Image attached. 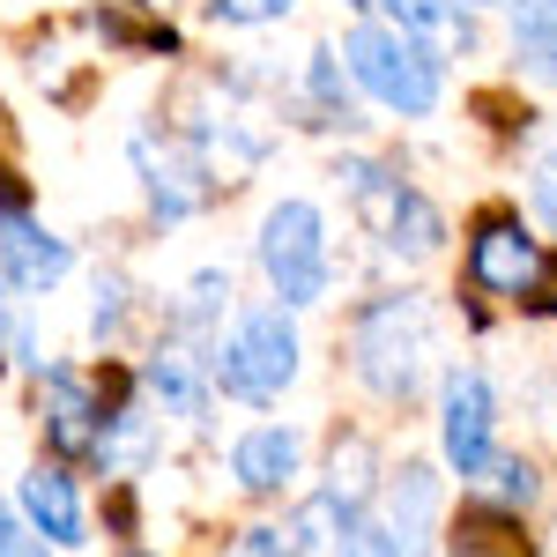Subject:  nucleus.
<instances>
[{"label": "nucleus", "instance_id": "24", "mask_svg": "<svg viewBox=\"0 0 557 557\" xmlns=\"http://www.w3.org/2000/svg\"><path fill=\"white\" fill-rule=\"evenodd\" d=\"M528 201H535V215L557 231V134L543 141V157L528 164Z\"/></svg>", "mask_w": 557, "mask_h": 557}, {"label": "nucleus", "instance_id": "1", "mask_svg": "<svg viewBox=\"0 0 557 557\" xmlns=\"http://www.w3.org/2000/svg\"><path fill=\"white\" fill-rule=\"evenodd\" d=\"M431 357H438V343H431V312L417 290H380L349 312V372L386 409H409L424 394Z\"/></svg>", "mask_w": 557, "mask_h": 557}, {"label": "nucleus", "instance_id": "16", "mask_svg": "<svg viewBox=\"0 0 557 557\" xmlns=\"http://www.w3.org/2000/svg\"><path fill=\"white\" fill-rule=\"evenodd\" d=\"M506 23H513L520 75L557 89V0H506Z\"/></svg>", "mask_w": 557, "mask_h": 557}, {"label": "nucleus", "instance_id": "8", "mask_svg": "<svg viewBox=\"0 0 557 557\" xmlns=\"http://www.w3.org/2000/svg\"><path fill=\"white\" fill-rule=\"evenodd\" d=\"M104 431H112V409L89 394V380H75L67 364L45 372V446L60 469L75 461H104Z\"/></svg>", "mask_w": 557, "mask_h": 557}, {"label": "nucleus", "instance_id": "25", "mask_svg": "<svg viewBox=\"0 0 557 557\" xmlns=\"http://www.w3.org/2000/svg\"><path fill=\"white\" fill-rule=\"evenodd\" d=\"M335 557H401V550H394V535L380 528V513H364V520H349V535L335 543Z\"/></svg>", "mask_w": 557, "mask_h": 557}, {"label": "nucleus", "instance_id": "2", "mask_svg": "<svg viewBox=\"0 0 557 557\" xmlns=\"http://www.w3.org/2000/svg\"><path fill=\"white\" fill-rule=\"evenodd\" d=\"M343 67L394 120H431L446 97V52L417 30H394V23H357L343 38Z\"/></svg>", "mask_w": 557, "mask_h": 557}, {"label": "nucleus", "instance_id": "21", "mask_svg": "<svg viewBox=\"0 0 557 557\" xmlns=\"http://www.w3.org/2000/svg\"><path fill=\"white\" fill-rule=\"evenodd\" d=\"M483 483H491V498H498V506H513V513H520V506H535V491H543V469H535L528 454H498Z\"/></svg>", "mask_w": 557, "mask_h": 557}, {"label": "nucleus", "instance_id": "3", "mask_svg": "<svg viewBox=\"0 0 557 557\" xmlns=\"http://www.w3.org/2000/svg\"><path fill=\"white\" fill-rule=\"evenodd\" d=\"M461 283L475 298L520 305V312H557V253L520 223V209H483L469 223Z\"/></svg>", "mask_w": 557, "mask_h": 557}, {"label": "nucleus", "instance_id": "26", "mask_svg": "<svg viewBox=\"0 0 557 557\" xmlns=\"http://www.w3.org/2000/svg\"><path fill=\"white\" fill-rule=\"evenodd\" d=\"M127 320V283L120 275H97V305H89V335H112Z\"/></svg>", "mask_w": 557, "mask_h": 557}, {"label": "nucleus", "instance_id": "22", "mask_svg": "<svg viewBox=\"0 0 557 557\" xmlns=\"http://www.w3.org/2000/svg\"><path fill=\"white\" fill-rule=\"evenodd\" d=\"M223 557H305V543L290 535V520L275 528V520H253V528H238L231 535V550Z\"/></svg>", "mask_w": 557, "mask_h": 557}, {"label": "nucleus", "instance_id": "28", "mask_svg": "<svg viewBox=\"0 0 557 557\" xmlns=\"http://www.w3.org/2000/svg\"><path fill=\"white\" fill-rule=\"evenodd\" d=\"M0 215H30V194H23V178L0 164Z\"/></svg>", "mask_w": 557, "mask_h": 557}, {"label": "nucleus", "instance_id": "18", "mask_svg": "<svg viewBox=\"0 0 557 557\" xmlns=\"http://www.w3.org/2000/svg\"><path fill=\"white\" fill-rule=\"evenodd\" d=\"M438 238H446V215H438V201H431L424 186H409L401 201H394V215H386L380 246L394 260H431L438 253Z\"/></svg>", "mask_w": 557, "mask_h": 557}, {"label": "nucleus", "instance_id": "7", "mask_svg": "<svg viewBox=\"0 0 557 557\" xmlns=\"http://www.w3.org/2000/svg\"><path fill=\"white\" fill-rule=\"evenodd\" d=\"M134 172H141V194H149V209L164 215V223H186L194 209H209L215 178H209V157L194 149V141H178V134H134Z\"/></svg>", "mask_w": 557, "mask_h": 557}, {"label": "nucleus", "instance_id": "30", "mask_svg": "<svg viewBox=\"0 0 557 557\" xmlns=\"http://www.w3.org/2000/svg\"><path fill=\"white\" fill-rule=\"evenodd\" d=\"M469 8H498V0H469Z\"/></svg>", "mask_w": 557, "mask_h": 557}, {"label": "nucleus", "instance_id": "12", "mask_svg": "<svg viewBox=\"0 0 557 557\" xmlns=\"http://www.w3.org/2000/svg\"><path fill=\"white\" fill-rule=\"evenodd\" d=\"M23 520L38 528L52 550H83V543H89V520H83V498H75V475L60 469V461H52V469L38 461V469L23 475Z\"/></svg>", "mask_w": 557, "mask_h": 557}, {"label": "nucleus", "instance_id": "20", "mask_svg": "<svg viewBox=\"0 0 557 557\" xmlns=\"http://www.w3.org/2000/svg\"><path fill=\"white\" fill-rule=\"evenodd\" d=\"M223 305H231V275H223V268H201V275L186 283V298H178L172 327L186 335V343H209L215 320H223Z\"/></svg>", "mask_w": 557, "mask_h": 557}, {"label": "nucleus", "instance_id": "11", "mask_svg": "<svg viewBox=\"0 0 557 557\" xmlns=\"http://www.w3.org/2000/svg\"><path fill=\"white\" fill-rule=\"evenodd\" d=\"M75 268V253H67V238H52V231H38L30 215H0V275L15 283V290H30V298H45L60 275Z\"/></svg>", "mask_w": 557, "mask_h": 557}, {"label": "nucleus", "instance_id": "4", "mask_svg": "<svg viewBox=\"0 0 557 557\" xmlns=\"http://www.w3.org/2000/svg\"><path fill=\"white\" fill-rule=\"evenodd\" d=\"M298 320H290V305H253V312H238V327L215 343V386L231 394V401H246V409H275L290 386H298Z\"/></svg>", "mask_w": 557, "mask_h": 557}, {"label": "nucleus", "instance_id": "23", "mask_svg": "<svg viewBox=\"0 0 557 557\" xmlns=\"http://www.w3.org/2000/svg\"><path fill=\"white\" fill-rule=\"evenodd\" d=\"M298 0H209V23H231V30H260V23H283Z\"/></svg>", "mask_w": 557, "mask_h": 557}, {"label": "nucleus", "instance_id": "31", "mask_svg": "<svg viewBox=\"0 0 557 557\" xmlns=\"http://www.w3.org/2000/svg\"><path fill=\"white\" fill-rule=\"evenodd\" d=\"M134 557H149V550H134Z\"/></svg>", "mask_w": 557, "mask_h": 557}, {"label": "nucleus", "instance_id": "27", "mask_svg": "<svg viewBox=\"0 0 557 557\" xmlns=\"http://www.w3.org/2000/svg\"><path fill=\"white\" fill-rule=\"evenodd\" d=\"M0 557H52V543H45L23 513H8V506H0Z\"/></svg>", "mask_w": 557, "mask_h": 557}, {"label": "nucleus", "instance_id": "29", "mask_svg": "<svg viewBox=\"0 0 557 557\" xmlns=\"http://www.w3.org/2000/svg\"><path fill=\"white\" fill-rule=\"evenodd\" d=\"M0 283H8V275H0ZM0 327H8V298H0Z\"/></svg>", "mask_w": 557, "mask_h": 557}, {"label": "nucleus", "instance_id": "9", "mask_svg": "<svg viewBox=\"0 0 557 557\" xmlns=\"http://www.w3.org/2000/svg\"><path fill=\"white\" fill-rule=\"evenodd\" d=\"M372 513H380V528L394 535V550H401V557H431L438 520H446V491H438V475H431L424 461H401V469H386Z\"/></svg>", "mask_w": 557, "mask_h": 557}, {"label": "nucleus", "instance_id": "14", "mask_svg": "<svg viewBox=\"0 0 557 557\" xmlns=\"http://www.w3.org/2000/svg\"><path fill=\"white\" fill-rule=\"evenodd\" d=\"M446 557H535V550H528V528H520L513 506L475 498L469 513L446 528Z\"/></svg>", "mask_w": 557, "mask_h": 557}, {"label": "nucleus", "instance_id": "19", "mask_svg": "<svg viewBox=\"0 0 557 557\" xmlns=\"http://www.w3.org/2000/svg\"><path fill=\"white\" fill-rule=\"evenodd\" d=\"M380 8H386L394 30H417V38H431V45H461V52L475 45V8L469 0H380Z\"/></svg>", "mask_w": 557, "mask_h": 557}, {"label": "nucleus", "instance_id": "10", "mask_svg": "<svg viewBox=\"0 0 557 557\" xmlns=\"http://www.w3.org/2000/svg\"><path fill=\"white\" fill-rule=\"evenodd\" d=\"M305 475V431L298 424H253L231 438V483L246 498H283Z\"/></svg>", "mask_w": 557, "mask_h": 557}, {"label": "nucleus", "instance_id": "17", "mask_svg": "<svg viewBox=\"0 0 557 557\" xmlns=\"http://www.w3.org/2000/svg\"><path fill=\"white\" fill-rule=\"evenodd\" d=\"M349 520L372 513V498H380V454H372V438H335V454H327V483H320Z\"/></svg>", "mask_w": 557, "mask_h": 557}, {"label": "nucleus", "instance_id": "13", "mask_svg": "<svg viewBox=\"0 0 557 557\" xmlns=\"http://www.w3.org/2000/svg\"><path fill=\"white\" fill-rule=\"evenodd\" d=\"M141 380L157 386V401H164V417H201L215 394V357H201V343H186V335H172V343H157V357H149V372Z\"/></svg>", "mask_w": 557, "mask_h": 557}, {"label": "nucleus", "instance_id": "5", "mask_svg": "<svg viewBox=\"0 0 557 557\" xmlns=\"http://www.w3.org/2000/svg\"><path fill=\"white\" fill-rule=\"evenodd\" d=\"M260 275H268V290H275V305H290V312H305V305L327 298V283H335V253H327V215L312 209V201H275V209L260 215Z\"/></svg>", "mask_w": 557, "mask_h": 557}, {"label": "nucleus", "instance_id": "15", "mask_svg": "<svg viewBox=\"0 0 557 557\" xmlns=\"http://www.w3.org/2000/svg\"><path fill=\"white\" fill-rule=\"evenodd\" d=\"M305 104H312V120H305V127H327V134H357V127H364L335 45H312V52H305Z\"/></svg>", "mask_w": 557, "mask_h": 557}, {"label": "nucleus", "instance_id": "6", "mask_svg": "<svg viewBox=\"0 0 557 557\" xmlns=\"http://www.w3.org/2000/svg\"><path fill=\"white\" fill-rule=\"evenodd\" d=\"M438 454L461 483H483L498 461V394L483 380V364H446V380H438Z\"/></svg>", "mask_w": 557, "mask_h": 557}]
</instances>
